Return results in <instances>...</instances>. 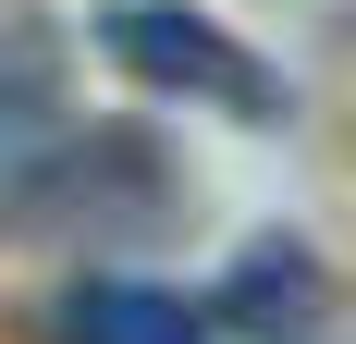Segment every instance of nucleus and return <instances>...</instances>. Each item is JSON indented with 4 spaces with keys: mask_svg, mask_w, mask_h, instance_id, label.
Here are the masks:
<instances>
[{
    "mask_svg": "<svg viewBox=\"0 0 356 344\" xmlns=\"http://www.w3.org/2000/svg\"><path fill=\"white\" fill-rule=\"evenodd\" d=\"M49 344H209V308H184L172 283H74L49 308Z\"/></svg>",
    "mask_w": 356,
    "mask_h": 344,
    "instance_id": "nucleus-2",
    "label": "nucleus"
},
{
    "mask_svg": "<svg viewBox=\"0 0 356 344\" xmlns=\"http://www.w3.org/2000/svg\"><path fill=\"white\" fill-rule=\"evenodd\" d=\"M86 37H99L136 86H160V99H184V111H234V123H283V111H295L283 74L258 62L234 25H209L197 0H99Z\"/></svg>",
    "mask_w": 356,
    "mask_h": 344,
    "instance_id": "nucleus-1",
    "label": "nucleus"
},
{
    "mask_svg": "<svg viewBox=\"0 0 356 344\" xmlns=\"http://www.w3.org/2000/svg\"><path fill=\"white\" fill-rule=\"evenodd\" d=\"M320 308H332V283H320V258H307L295 234H270L258 258H234V283L209 295L221 332H258V344L270 332H320Z\"/></svg>",
    "mask_w": 356,
    "mask_h": 344,
    "instance_id": "nucleus-3",
    "label": "nucleus"
}]
</instances>
